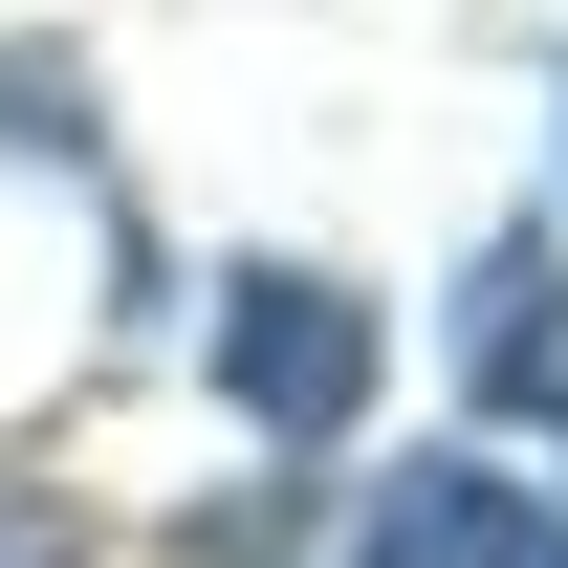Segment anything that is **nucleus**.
Segmentation results:
<instances>
[{
    "label": "nucleus",
    "instance_id": "obj_1",
    "mask_svg": "<svg viewBox=\"0 0 568 568\" xmlns=\"http://www.w3.org/2000/svg\"><path fill=\"white\" fill-rule=\"evenodd\" d=\"M219 394L263 437H351V394H372V306L328 263H219Z\"/></svg>",
    "mask_w": 568,
    "mask_h": 568
},
{
    "label": "nucleus",
    "instance_id": "obj_2",
    "mask_svg": "<svg viewBox=\"0 0 568 568\" xmlns=\"http://www.w3.org/2000/svg\"><path fill=\"white\" fill-rule=\"evenodd\" d=\"M568 525L525 481H503V459H394V481H372V547L351 568H547Z\"/></svg>",
    "mask_w": 568,
    "mask_h": 568
},
{
    "label": "nucleus",
    "instance_id": "obj_3",
    "mask_svg": "<svg viewBox=\"0 0 568 568\" xmlns=\"http://www.w3.org/2000/svg\"><path fill=\"white\" fill-rule=\"evenodd\" d=\"M459 372H481L503 416H568V284H547V241H503V263L459 284Z\"/></svg>",
    "mask_w": 568,
    "mask_h": 568
},
{
    "label": "nucleus",
    "instance_id": "obj_4",
    "mask_svg": "<svg viewBox=\"0 0 568 568\" xmlns=\"http://www.w3.org/2000/svg\"><path fill=\"white\" fill-rule=\"evenodd\" d=\"M547 568H568V547H547Z\"/></svg>",
    "mask_w": 568,
    "mask_h": 568
}]
</instances>
